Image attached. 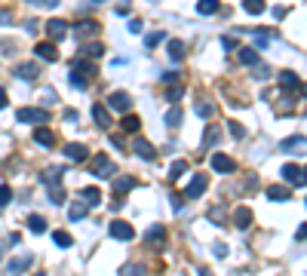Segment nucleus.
<instances>
[{
    "instance_id": "17",
    "label": "nucleus",
    "mask_w": 307,
    "mask_h": 276,
    "mask_svg": "<svg viewBox=\"0 0 307 276\" xmlns=\"http://www.w3.org/2000/svg\"><path fill=\"white\" fill-rule=\"evenodd\" d=\"M234 221H236V230H246L249 224H252V209H246V206H240L234 215Z\"/></svg>"
},
{
    "instance_id": "33",
    "label": "nucleus",
    "mask_w": 307,
    "mask_h": 276,
    "mask_svg": "<svg viewBox=\"0 0 307 276\" xmlns=\"http://www.w3.org/2000/svg\"><path fill=\"white\" fill-rule=\"evenodd\" d=\"M86 209L89 206H71V209H68V218H71V221H80V218H86Z\"/></svg>"
},
{
    "instance_id": "51",
    "label": "nucleus",
    "mask_w": 307,
    "mask_h": 276,
    "mask_svg": "<svg viewBox=\"0 0 307 276\" xmlns=\"http://www.w3.org/2000/svg\"><path fill=\"white\" fill-rule=\"evenodd\" d=\"M200 276H212V273H209V270H200Z\"/></svg>"
},
{
    "instance_id": "9",
    "label": "nucleus",
    "mask_w": 307,
    "mask_h": 276,
    "mask_svg": "<svg viewBox=\"0 0 307 276\" xmlns=\"http://www.w3.org/2000/svg\"><path fill=\"white\" fill-rule=\"evenodd\" d=\"M34 55H37V59H47V62H55L59 59V49H55L52 40H40L37 46H34Z\"/></svg>"
},
{
    "instance_id": "42",
    "label": "nucleus",
    "mask_w": 307,
    "mask_h": 276,
    "mask_svg": "<svg viewBox=\"0 0 307 276\" xmlns=\"http://www.w3.org/2000/svg\"><path fill=\"white\" fill-rule=\"evenodd\" d=\"M197 114H200V117H212L215 108H212V105H206V101H200V105H197Z\"/></svg>"
},
{
    "instance_id": "45",
    "label": "nucleus",
    "mask_w": 307,
    "mask_h": 276,
    "mask_svg": "<svg viewBox=\"0 0 307 276\" xmlns=\"http://www.w3.org/2000/svg\"><path fill=\"white\" fill-rule=\"evenodd\" d=\"M181 92H185V89H181V86H175V89H169L166 95H169V101H175V98H181Z\"/></svg>"
},
{
    "instance_id": "46",
    "label": "nucleus",
    "mask_w": 307,
    "mask_h": 276,
    "mask_svg": "<svg viewBox=\"0 0 307 276\" xmlns=\"http://www.w3.org/2000/svg\"><path fill=\"white\" fill-rule=\"evenodd\" d=\"M142 28H144V25H142V19H132V22H129V31H132V34H139Z\"/></svg>"
},
{
    "instance_id": "49",
    "label": "nucleus",
    "mask_w": 307,
    "mask_h": 276,
    "mask_svg": "<svg viewBox=\"0 0 307 276\" xmlns=\"http://www.w3.org/2000/svg\"><path fill=\"white\" fill-rule=\"evenodd\" d=\"M6 108V89H0V111Z\"/></svg>"
},
{
    "instance_id": "7",
    "label": "nucleus",
    "mask_w": 307,
    "mask_h": 276,
    "mask_svg": "<svg viewBox=\"0 0 307 276\" xmlns=\"http://www.w3.org/2000/svg\"><path fill=\"white\" fill-rule=\"evenodd\" d=\"M212 169L221 172V175H231V172H236V163L227 154H212Z\"/></svg>"
},
{
    "instance_id": "44",
    "label": "nucleus",
    "mask_w": 307,
    "mask_h": 276,
    "mask_svg": "<svg viewBox=\"0 0 307 276\" xmlns=\"http://www.w3.org/2000/svg\"><path fill=\"white\" fill-rule=\"evenodd\" d=\"M0 25H13V9H0Z\"/></svg>"
},
{
    "instance_id": "43",
    "label": "nucleus",
    "mask_w": 307,
    "mask_h": 276,
    "mask_svg": "<svg viewBox=\"0 0 307 276\" xmlns=\"http://www.w3.org/2000/svg\"><path fill=\"white\" fill-rule=\"evenodd\" d=\"M209 218H212L215 224H221V221H224V209H221V206H215V209L209 212Z\"/></svg>"
},
{
    "instance_id": "4",
    "label": "nucleus",
    "mask_w": 307,
    "mask_h": 276,
    "mask_svg": "<svg viewBox=\"0 0 307 276\" xmlns=\"http://www.w3.org/2000/svg\"><path fill=\"white\" fill-rule=\"evenodd\" d=\"M108 108H114V111H120V114H126V111L132 108V95H129V92H123V89H117V92H111V95H108Z\"/></svg>"
},
{
    "instance_id": "13",
    "label": "nucleus",
    "mask_w": 307,
    "mask_h": 276,
    "mask_svg": "<svg viewBox=\"0 0 307 276\" xmlns=\"http://www.w3.org/2000/svg\"><path fill=\"white\" fill-rule=\"evenodd\" d=\"M93 120H95L98 129H111V114L105 105H93Z\"/></svg>"
},
{
    "instance_id": "32",
    "label": "nucleus",
    "mask_w": 307,
    "mask_h": 276,
    "mask_svg": "<svg viewBox=\"0 0 307 276\" xmlns=\"http://www.w3.org/2000/svg\"><path fill=\"white\" fill-rule=\"evenodd\" d=\"M139 126H142V123H139V117H132V114H126V117H123V129H126V132H132V135H135V132H139Z\"/></svg>"
},
{
    "instance_id": "8",
    "label": "nucleus",
    "mask_w": 307,
    "mask_h": 276,
    "mask_svg": "<svg viewBox=\"0 0 307 276\" xmlns=\"http://www.w3.org/2000/svg\"><path fill=\"white\" fill-rule=\"evenodd\" d=\"M283 178H286L289 184H295V187L307 184V178H304V169H301V166H295V163H286V166H283Z\"/></svg>"
},
{
    "instance_id": "38",
    "label": "nucleus",
    "mask_w": 307,
    "mask_h": 276,
    "mask_svg": "<svg viewBox=\"0 0 307 276\" xmlns=\"http://www.w3.org/2000/svg\"><path fill=\"white\" fill-rule=\"evenodd\" d=\"M178 123H181V108H172V111L166 114V126H172V129H175Z\"/></svg>"
},
{
    "instance_id": "23",
    "label": "nucleus",
    "mask_w": 307,
    "mask_h": 276,
    "mask_svg": "<svg viewBox=\"0 0 307 276\" xmlns=\"http://www.w3.org/2000/svg\"><path fill=\"white\" fill-rule=\"evenodd\" d=\"M243 9L249 16H261L267 9V3H264V0H243Z\"/></svg>"
},
{
    "instance_id": "24",
    "label": "nucleus",
    "mask_w": 307,
    "mask_h": 276,
    "mask_svg": "<svg viewBox=\"0 0 307 276\" xmlns=\"http://www.w3.org/2000/svg\"><path fill=\"white\" fill-rule=\"evenodd\" d=\"M197 13H200V16H215V13H218V0H200V3H197Z\"/></svg>"
},
{
    "instance_id": "34",
    "label": "nucleus",
    "mask_w": 307,
    "mask_h": 276,
    "mask_svg": "<svg viewBox=\"0 0 307 276\" xmlns=\"http://www.w3.org/2000/svg\"><path fill=\"white\" fill-rule=\"evenodd\" d=\"M240 62L243 65H255L258 62V49H240Z\"/></svg>"
},
{
    "instance_id": "27",
    "label": "nucleus",
    "mask_w": 307,
    "mask_h": 276,
    "mask_svg": "<svg viewBox=\"0 0 307 276\" xmlns=\"http://www.w3.org/2000/svg\"><path fill=\"white\" fill-rule=\"evenodd\" d=\"M28 227H31V233H43V230H47V218L31 215V218H28Z\"/></svg>"
},
{
    "instance_id": "28",
    "label": "nucleus",
    "mask_w": 307,
    "mask_h": 276,
    "mask_svg": "<svg viewBox=\"0 0 307 276\" xmlns=\"http://www.w3.org/2000/svg\"><path fill=\"white\" fill-rule=\"evenodd\" d=\"M298 147H307V138L295 135V138H286V141H283V151H298Z\"/></svg>"
},
{
    "instance_id": "15",
    "label": "nucleus",
    "mask_w": 307,
    "mask_h": 276,
    "mask_svg": "<svg viewBox=\"0 0 307 276\" xmlns=\"http://www.w3.org/2000/svg\"><path fill=\"white\" fill-rule=\"evenodd\" d=\"M13 74L22 77V80H37L40 71H37V65H34V62H25V65H16V68H13Z\"/></svg>"
},
{
    "instance_id": "41",
    "label": "nucleus",
    "mask_w": 307,
    "mask_h": 276,
    "mask_svg": "<svg viewBox=\"0 0 307 276\" xmlns=\"http://www.w3.org/2000/svg\"><path fill=\"white\" fill-rule=\"evenodd\" d=\"M203 144H206V147H215V144H218V129H206V138H203Z\"/></svg>"
},
{
    "instance_id": "25",
    "label": "nucleus",
    "mask_w": 307,
    "mask_h": 276,
    "mask_svg": "<svg viewBox=\"0 0 307 276\" xmlns=\"http://www.w3.org/2000/svg\"><path fill=\"white\" fill-rule=\"evenodd\" d=\"M132 187H135V178H129V175H123V178L114 181V190H117V193H129Z\"/></svg>"
},
{
    "instance_id": "3",
    "label": "nucleus",
    "mask_w": 307,
    "mask_h": 276,
    "mask_svg": "<svg viewBox=\"0 0 307 276\" xmlns=\"http://www.w3.org/2000/svg\"><path fill=\"white\" fill-rule=\"evenodd\" d=\"M16 120L19 123H47L49 120V111H43V108H22L16 114Z\"/></svg>"
},
{
    "instance_id": "19",
    "label": "nucleus",
    "mask_w": 307,
    "mask_h": 276,
    "mask_svg": "<svg viewBox=\"0 0 307 276\" xmlns=\"http://www.w3.org/2000/svg\"><path fill=\"white\" fill-rule=\"evenodd\" d=\"M62 175H65V169H62V166H49V169L40 175V181H43V184H59Z\"/></svg>"
},
{
    "instance_id": "47",
    "label": "nucleus",
    "mask_w": 307,
    "mask_h": 276,
    "mask_svg": "<svg viewBox=\"0 0 307 276\" xmlns=\"http://www.w3.org/2000/svg\"><path fill=\"white\" fill-rule=\"evenodd\" d=\"M295 239H307V224L298 227V233H295Z\"/></svg>"
},
{
    "instance_id": "21",
    "label": "nucleus",
    "mask_w": 307,
    "mask_h": 276,
    "mask_svg": "<svg viewBox=\"0 0 307 276\" xmlns=\"http://www.w3.org/2000/svg\"><path fill=\"white\" fill-rule=\"evenodd\" d=\"M80 200L89 203V206H98V203H101V190H98V187H83V190H80Z\"/></svg>"
},
{
    "instance_id": "35",
    "label": "nucleus",
    "mask_w": 307,
    "mask_h": 276,
    "mask_svg": "<svg viewBox=\"0 0 307 276\" xmlns=\"http://www.w3.org/2000/svg\"><path fill=\"white\" fill-rule=\"evenodd\" d=\"M101 52H105V46H101V43H86L83 46V55H89V59H95V55H101Z\"/></svg>"
},
{
    "instance_id": "20",
    "label": "nucleus",
    "mask_w": 307,
    "mask_h": 276,
    "mask_svg": "<svg viewBox=\"0 0 307 276\" xmlns=\"http://www.w3.org/2000/svg\"><path fill=\"white\" fill-rule=\"evenodd\" d=\"M267 200H274V203H289V200H292V190H289V187H270V190H267Z\"/></svg>"
},
{
    "instance_id": "48",
    "label": "nucleus",
    "mask_w": 307,
    "mask_h": 276,
    "mask_svg": "<svg viewBox=\"0 0 307 276\" xmlns=\"http://www.w3.org/2000/svg\"><path fill=\"white\" fill-rule=\"evenodd\" d=\"M286 16V6H274V19H283Z\"/></svg>"
},
{
    "instance_id": "6",
    "label": "nucleus",
    "mask_w": 307,
    "mask_h": 276,
    "mask_svg": "<svg viewBox=\"0 0 307 276\" xmlns=\"http://www.w3.org/2000/svg\"><path fill=\"white\" fill-rule=\"evenodd\" d=\"M132 151H135V157H142V160H154V157H157L154 144L147 141L144 135H135V141H132Z\"/></svg>"
},
{
    "instance_id": "50",
    "label": "nucleus",
    "mask_w": 307,
    "mask_h": 276,
    "mask_svg": "<svg viewBox=\"0 0 307 276\" xmlns=\"http://www.w3.org/2000/svg\"><path fill=\"white\" fill-rule=\"evenodd\" d=\"M298 92H301V95L307 98V83H304V86H298Z\"/></svg>"
},
{
    "instance_id": "18",
    "label": "nucleus",
    "mask_w": 307,
    "mask_h": 276,
    "mask_svg": "<svg viewBox=\"0 0 307 276\" xmlns=\"http://www.w3.org/2000/svg\"><path fill=\"white\" fill-rule=\"evenodd\" d=\"M185 52H188L185 40H169V59H172V62H181V59H185Z\"/></svg>"
},
{
    "instance_id": "31",
    "label": "nucleus",
    "mask_w": 307,
    "mask_h": 276,
    "mask_svg": "<svg viewBox=\"0 0 307 276\" xmlns=\"http://www.w3.org/2000/svg\"><path fill=\"white\" fill-rule=\"evenodd\" d=\"M74 31H77V34H83V37H93V34L98 31V25H95V22H80V25H77Z\"/></svg>"
},
{
    "instance_id": "11",
    "label": "nucleus",
    "mask_w": 307,
    "mask_h": 276,
    "mask_svg": "<svg viewBox=\"0 0 307 276\" xmlns=\"http://www.w3.org/2000/svg\"><path fill=\"white\" fill-rule=\"evenodd\" d=\"M68 160H74V163H80V160H86L89 157V151H86V144H80V141H71V144H65V151H62Z\"/></svg>"
},
{
    "instance_id": "54",
    "label": "nucleus",
    "mask_w": 307,
    "mask_h": 276,
    "mask_svg": "<svg viewBox=\"0 0 307 276\" xmlns=\"http://www.w3.org/2000/svg\"><path fill=\"white\" fill-rule=\"evenodd\" d=\"M37 276H43V273H37Z\"/></svg>"
},
{
    "instance_id": "37",
    "label": "nucleus",
    "mask_w": 307,
    "mask_h": 276,
    "mask_svg": "<svg viewBox=\"0 0 307 276\" xmlns=\"http://www.w3.org/2000/svg\"><path fill=\"white\" fill-rule=\"evenodd\" d=\"M163 37H166V34H163V31H154V34H147V37H144V46H147V49H154V46H157V43H160Z\"/></svg>"
},
{
    "instance_id": "16",
    "label": "nucleus",
    "mask_w": 307,
    "mask_h": 276,
    "mask_svg": "<svg viewBox=\"0 0 307 276\" xmlns=\"http://www.w3.org/2000/svg\"><path fill=\"white\" fill-rule=\"evenodd\" d=\"M34 141H37V144H43V147H52V144H55V135H52V132L47 129V126L40 123L37 129H34Z\"/></svg>"
},
{
    "instance_id": "40",
    "label": "nucleus",
    "mask_w": 307,
    "mask_h": 276,
    "mask_svg": "<svg viewBox=\"0 0 307 276\" xmlns=\"http://www.w3.org/2000/svg\"><path fill=\"white\" fill-rule=\"evenodd\" d=\"M227 132H231L234 138H246V129H243V126H240V123H234V120H231V123H227Z\"/></svg>"
},
{
    "instance_id": "1",
    "label": "nucleus",
    "mask_w": 307,
    "mask_h": 276,
    "mask_svg": "<svg viewBox=\"0 0 307 276\" xmlns=\"http://www.w3.org/2000/svg\"><path fill=\"white\" fill-rule=\"evenodd\" d=\"M93 74H95V68L89 65L86 55H83V59L74 65V71H71V86H74V89H86L89 80H93Z\"/></svg>"
},
{
    "instance_id": "5",
    "label": "nucleus",
    "mask_w": 307,
    "mask_h": 276,
    "mask_svg": "<svg viewBox=\"0 0 307 276\" xmlns=\"http://www.w3.org/2000/svg\"><path fill=\"white\" fill-rule=\"evenodd\" d=\"M206 187H209V178L206 175H194V178H190V184L185 187V197L188 200H197V197H203V190H206Z\"/></svg>"
},
{
    "instance_id": "12",
    "label": "nucleus",
    "mask_w": 307,
    "mask_h": 276,
    "mask_svg": "<svg viewBox=\"0 0 307 276\" xmlns=\"http://www.w3.org/2000/svg\"><path fill=\"white\" fill-rule=\"evenodd\" d=\"M47 34H49L52 43L62 40L65 34H68V22H62V19H49V22H47Z\"/></svg>"
},
{
    "instance_id": "30",
    "label": "nucleus",
    "mask_w": 307,
    "mask_h": 276,
    "mask_svg": "<svg viewBox=\"0 0 307 276\" xmlns=\"http://www.w3.org/2000/svg\"><path fill=\"white\" fill-rule=\"evenodd\" d=\"M47 187H49V200L55 206H65V190L59 187V184H47Z\"/></svg>"
},
{
    "instance_id": "26",
    "label": "nucleus",
    "mask_w": 307,
    "mask_h": 276,
    "mask_svg": "<svg viewBox=\"0 0 307 276\" xmlns=\"http://www.w3.org/2000/svg\"><path fill=\"white\" fill-rule=\"evenodd\" d=\"M163 239H166V230H163L160 224H154L151 230H147V243H151V246H157V243H163Z\"/></svg>"
},
{
    "instance_id": "39",
    "label": "nucleus",
    "mask_w": 307,
    "mask_h": 276,
    "mask_svg": "<svg viewBox=\"0 0 307 276\" xmlns=\"http://www.w3.org/2000/svg\"><path fill=\"white\" fill-rule=\"evenodd\" d=\"M9 200H13V187H9V184H0V209H3Z\"/></svg>"
},
{
    "instance_id": "14",
    "label": "nucleus",
    "mask_w": 307,
    "mask_h": 276,
    "mask_svg": "<svg viewBox=\"0 0 307 276\" xmlns=\"http://www.w3.org/2000/svg\"><path fill=\"white\" fill-rule=\"evenodd\" d=\"M34 264V258L31 255H22V258H16V261H9V267H6V273L9 276H19V273H25L28 267Z\"/></svg>"
},
{
    "instance_id": "2",
    "label": "nucleus",
    "mask_w": 307,
    "mask_h": 276,
    "mask_svg": "<svg viewBox=\"0 0 307 276\" xmlns=\"http://www.w3.org/2000/svg\"><path fill=\"white\" fill-rule=\"evenodd\" d=\"M89 172H93V175H98V178H111V175H114V163H111V157H105V154L93 157V163H89Z\"/></svg>"
},
{
    "instance_id": "10",
    "label": "nucleus",
    "mask_w": 307,
    "mask_h": 276,
    "mask_svg": "<svg viewBox=\"0 0 307 276\" xmlns=\"http://www.w3.org/2000/svg\"><path fill=\"white\" fill-rule=\"evenodd\" d=\"M108 230H111V236H114V239H123V243L135 236L132 224H126V221H111V227H108Z\"/></svg>"
},
{
    "instance_id": "53",
    "label": "nucleus",
    "mask_w": 307,
    "mask_h": 276,
    "mask_svg": "<svg viewBox=\"0 0 307 276\" xmlns=\"http://www.w3.org/2000/svg\"><path fill=\"white\" fill-rule=\"evenodd\" d=\"M0 252H3V249H0ZM0 258H3V255H0Z\"/></svg>"
},
{
    "instance_id": "36",
    "label": "nucleus",
    "mask_w": 307,
    "mask_h": 276,
    "mask_svg": "<svg viewBox=\"0 0 307 276\" xmlns=\"http://www.w3.org/2000/svg\"><path fill=\"white\" fill-rule=\"evenodd\" d=\"M188 169V163H185V160H175V163H172V169H169V178H181V172H185Z\"/></svg>"
},
{
    "instance_id": "22",
    "label": "nucleus",
    "mask_w": 307,
    "mask_h": 276,
    "mask_svg": "<svg viewBox=\"0 0 307 276\" xmlns=\"http://www.w3.org/2000/svg\"><path fill=\"white\" fill-rule=\"evenodd\" d=\"M298 74H292V71H280V86L283 89H298Z\"/></svg>"
},
{
    "instance_id": "52",
    "label": "nucleus",
    "mask_w": 307,
    "mask_h": 276,
    "mask_svg": "<svg viewBox=\"0 0 307 276\" xmlns=\"http://www.w3.org/2000/svg\"><path fill=\"white\" fill-rule=\"evenodd\" d=\"M304 178H307V166H304Z\"/></svg>"
},
{
    "instance_id": "29",
    "label": "nucleus",
    "mask_w": 307,
    "mask_h": 276,
    "mask_svg": "<svg viewBox=\"0 0 307 276\" xmlns=\"http://www.w3.org/2000/svg\"><path fill=\"white\" fill-rule=\"evenodd\" d=\"M52 243L62 246V249H68V246H74V239H71V233H65V230H55V233H52Z\"/></svg>"
}]
</instances>
